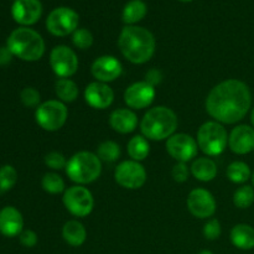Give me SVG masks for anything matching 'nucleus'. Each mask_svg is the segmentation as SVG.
Listing matches in <instances>:
<instances>
[{
    "label": "nucleus",
    "mask_w": 254,
    "mask_h": 254,
    "mask_svg": "<svg viewBox=\"0 0 254 254\" xmlns=\"http://www.w3.org/2000/svg\"><path fill=\"white\" fill-rule=\"evenodd\" d=\"M12 56L14 55L11 54V51L6 46L0 47V66H4V64H9L11 61Z\"/></svg>",
    "instance_id": "nucleus-39"
},
{
    "label": "nucleus",
    "mask_w": 254,
    "mask_h": 254,
    "mask_svg": "<svg viewBox=\"0 0 254 254\" xmlns=\"http://www.w3.org/2000/svg\"><path fill=\"white\" fill-rule=\"evenodd\" d=\"M198 254H213L211 251H202V252H200Z\"/></svg>",
    "instance_id": "nucleus-41"
},
{
    "label": "nucleus",
    "mask_w": 254,
    "mask_h": 254,
    "mask_svg": "<svg viewBox=\"0 0 254 254\" xmlns=\"http://www.w3.org/2000/svg\"><path fill=\"white\" fill-rule=\"evenodd\" d=\"M252 94L245 82L226 79L213 87L206 98V111L221 124H235L247 116Z\"/></svg>",
    "instance_id": "nucleus-1"
},
{
    "label": "nucleus",
    "mask_w": 254,
    "mask_h": 254,
    "mask_svg": "<svg viewBox=\"0 0 254 254\" xmlns=\"http://www.w3.org/2000/svg\"><path fill=\"white\" fill-rule=\"evenodd\" d=\"M191 174L198 181L208 183L217 175V165L210 158H198L191 165Z\"/></svg>",
    "instance_id": "nucleus-23"
},
{
    "label": "nucleus",
    "mask_w": 254,
    "mask_h": 254,
    "mask_svg": "<svg viewBox=\"0 0 254 254\" xmlns=\"http://www.w3.org/2000/svg\"><path fill=\"white\" fill-rule=\"evenodd\" d=\"M188 208L191 215L203 220L215 215L217 205L210 191L205 189H195L189 193Z\"/></svg>",
    "instance_id": "nucleus-13"
},
{
    "label": "nucleus",
    "mask_w": 254,
    "mask_h": 254,
    "mask_svg": "<svg viewBox=\"0 0 254 254\" xmlns=\"http://www.w3.org/2000/svg\"><path fill=\"white\" fill-rule=\"evenodd\" d=\"M251 122H252V124H253V127H254V108H253L252 113H251Z\"/></svg>",
    "instance_id": "nucleus-40"
},
{
    "label": "nucleus",
    "mask_w": 254,
    "mask_h": 254,
    "mask_svg": "<svg viewBox=\"0 0 254 254\" xmlns=\"http://www.w3.org/2000/svg\"><path fill=\"white\" fill-rule=\"evenodd\" d=\"M45 164L52 170H62V169H66L67 160L62 153L51 151L45 156Z\"/></svg>",
    "instance_id": "nucleus-34"
},
{
    "label": "nucleus",
    "mask_w": 254,
    "mask_h": 254,
    "mask_svg": "<svg viewBox=\"0 0 254 254\" xmlns=\"http://www.w3.org/2000/svg\"><path fill=\"white\" fill-rule=\"evenodd\" d=\"M24 231V218L21 212L12 206L0 210V233L5 237H16Z\"/></svg>",
    "instance_id": "nucleus-19"
},
{
    "label": "nucleus",
    "mask_w": 254,
    "mask_h": 254,
    "mask_svg": "<svg viewBox=\"0 0 254 254\" xmlns=\"http://www.w3.org/2000/svg\"><path fill=\"white\" fill-rule=\"evenodd\" d=\"M0 192H1V191H0Z\"/></svg>",
    "instance_id": "nucleus-44"
},
{
    "label": "nucleus",
    "mask_w": 254,
    "mask_h": 254,
    "mask_svg": "<svg viewBox=\"0 0 254 254\" xmlns=\"http://www.w3.org/2000/svg\"><path fill=\"white\" fill-rule=\"evenodd\" d=\"M19 241L24 247L32 248L37 245V235L31 230H24L20 233Z\"/></svg>",
    "instance_id": "nucleus-37"
},
{
    "label": "nucleus",
    "mask_w": 254,
    "mask_h": 254,
    "mask_svg": "<svg viewBox=\"0 0 254 254\" xmlns=\"http://www.w3.org/2000/svg\"><path fill=\"white\" fill-rule=\"evenodd\" d=\"M254 202V189L250 185H243L235 191L233 203L238 208H248Z\"/></svg>",
    "instance_id": "nucleus-30"
},
{
    "label": "nucleus",
    "mask_w": 254,
    "mask_h": 254,
    "mask_svg": "<svg viewBox=\"0 0 254 254\" xmlns=\"http://www.w3.org/2000/svg\"><path fill=\"white\" fill-rule=\"evenodd\" d=\"M228 134L225 127L216 121L203 123L197 131V145L206 155L217 156L225 151Z\"/></svg>",
    "instance_id": "nucleus-6"
},
{
    "label": "nucleus",
    "mask_w": 254,
    "mask_h": 254,
    "mask_svg": "<svg viewBox=\"0 0 254 254\" xmlns=\"http://www.w3.org/2000/svg\"><path fill=\"white\" fill-rule=\"evenodd\" d=\"M231 242L235 247L243 251H250L254 248V228L252 226L240 223L236 225L231 231Z\"/></svg>",
    "instance_id": "nucleus-21"
},
{
    "label": "nucleus",
    "mask_w": 254,
    "mask_h": 254,
    "mask_svg": "<svg viewBox=\"0 0 254 254\" xmlns=\"http://www.w3.org/2000/svg\"><path fill=\"white\" fill-rule=\"evenodd\" d=\"M20 99H21L22 104L27 108H37L40 106V101H41V96L40 92L34 87H26L20 93Z\"/></svg>",
    "instance_id": "nucleus-33"
},
{
    "label": "nucleus",
    "mask_w": 254,
    "mask_h": 254,
    "mask_svg": "<svg viewBox=\"0 0 254 254\" xmlns=\"http://www.w3.org/2000/svg\"><path fill=\"white\" fill-rule=\"evenodd\" d=\"M12 19L17 24L27 27L36 24L42 15V4L40 0H15L11 6Z\"/></svg>",
    "instance_id": "nucleus-16"
},
{
    "label": "nucleus",
    "mask_w": 254,
    "mask_h": 254,
    "mask_svg": "<svg viewBox=\"0 0 254 254\" xmlns=\"http://www.w3.org/2000/svg\"><path fill=\"white\" fill-rule=\"evenodd\" d=\"M64 205L71 215L76 217H86L94 207V198L91 191L82 185L68 188L64 192Z\"/></svg>",
    "instance_id": "nucleus-8"
},
{
    "label": "nucleus",
    "mask_w": 254,
    "mask_h": 254,
    "mask_svg": "<svg viewBox=\"0 0 254 254\" xmlns=\"http://www.w3.org/2000/svg\"><path fill=\"white\" fill-rule=\"evenodd\" d=\"M62 237L72 247H79L87 240V231L79 221L71 220L62 227Z\"/></svg>",
    "instance_id": "nucleus-22"
},
{
    "label": "nucleus",
    "mask_w": 254,
    "mask_h": 254,
    "mask_svg": "<svg viewBox=\"0 0 254 254\" xmlns=\"http://www.w3.org/2000/svg\"><path fill=\"white\" fill-rule=\"evenodd\" d=\"M92 76L98 82L109 83L118 78L123 72L121 61L111 55H104L94 60L91 67Z\"/></svg>",
    "instance_id": "nucleus-15"
},
{
    "label": "nucleus",
    "mask_w": 254,
    "mask_h": 254,
    "mask_svg": "<svg viewBox=\"0 0 254 254\" xmlns=\"http://www.w3.org/2000/svg\"><path fill=\"white\" fill-rule=\"evenodd\" d=\"M84 99L94 109H106L112 106L114 101V92L108 83L92 82L84 89Z\"/></svg>",
    "instance_id": "nucleus-17"
},
{
    "label": "nucleus",
    "mask_w": 254,
    "mask_h": 254,
    "mask_svg": "<svg viewBox=\"0 0 254 254\" xmlns=\"http://www.w3.org/2000/svg\"><path fill=\"white\" fill-rule=\"evenodd\" d=\"M50 64L57 77L69 78L78 69V57L68 46L59 45L50 54Z\"/></svg>",
    "instance_id": "nucleus-11"
},
{
    "label": "nucleus",
    "mask_w": 254,
    "mask_h": 254,
    "mask_svg": "<svg viewBox=\"0 0 254 254\" xmlns=\"http://www.w3.org/2000/svg\"><path fill=\"white\" fill-rule=\"evenodd\" d=\"M145 81L148 82L149 84H151L153 87H155L156 84H159L163 81V73H161V71H159V69L156 68L150 69V71H148V73L145 74Z\"/></svg>",
    "instance_id": "nucleus-38"
},
{
    "label": "nucleus",
    "mask_w": 254,
    "mask_h": 254,
    "mask_svg": "<svg viewBox=\"0 0 254 254\" xmlns=\"http://www.w3.org/2000/svg\"><path fill=\"white\" fill-rule=\"evenodd\" d=\"M166 151L178 163H189L197 155L198 145L197 141L189 134L178 133L166 140Z\"/></svg>",
    "instance_id": "nucleus-12"
},
{
    "label": "nucleus",
    "mask_w": 254,
    "mask_h": 254,
    "mask_svg": "<svg viewBox=\"0 0 254 254\" xmlns=\"http://www.w3.org/2000/svg\"><path fill=\"white\" fill-rule=\"evenodd\" d=\"M189 174H190V171H189L186 163L175 164L173 170H171V175H173V179L176 183H185L189 179Z\"/></svg>",
    "instance_id": "nucleus-36"
},
{
    "label": "nucleus",
    "mask_w": 254,
    "mask_h": 254,
    "mask_svg": "<svg viewBox=\"0 0 254 254\" xmlns=\"http://www.w3.org/2000/svg\"><path fill=\"white\" fill-rule=\"evenodd\" d=\"M72 42L79 50H87L93 45V35L87 29H77L72 35Z\"/></svg>",
    "instance_id": "nucleus-32"
},
{
    "label": "nucleus",
    "mask_w": 254,
    "mask_h": 254,
    "mask_svg": "<svg viewBox=\"0 0 254 254\" xmlns=\"http://www.w3.org/2000/svg\"><path fill=\"white\" fill-rule=\"evenodd\" d=\"M109 124L113 130L121 134H129L135 130L138 126V117L131 109L119 108L112 112L109 117Z\"/></svg>",
    "instance_id": "nucleus-20"
},
{
    "label": "nucleus",
    "mask_w": 254,
    "mask_h": 254,
    "mask_svg": "<svg viewBox=\"0 0 254 254\" xmlns=\"http://www.w3.org/2000/svg\"><path fill=\"white\" fill-rule=\"evenodd\" d=\"M252 183H253V186H254V173H253V175H252Z\"/></svg>",
    "instance_id": "nucleus-42"
},
{
    "label": "nucleus",
    "mask_w": 254,
    "mask_h": 254,
    "mask_svg": "<svg viewBox=\"0 0 254 254\" xmlns=\"http://www.w3.org/2000/svg\"><path fill=\"white\" fill-rule=\"evenodd\" d=\"M181 1H186V2H189V1H192V0H181Z\"/></svg>",
    "instance_id": "nucleus-43"
},
{
    "label": "nucleus",
    "mask_w": 254,
    "mask_h": 254,
    "mask_svg": "<svg viewBox=\"0 0 254 254\" xmlns=\"http://www.w3.org/2000/svg\"><path fill=\"white\" fill-rule=\"evenodd\" d=\"M55 92H56V96L59 97V101L64 102V103L74 102L79 93L77 84L69 78L57 79L56 84H55Z\"/></svg>",
    "instance_id": "nucleus-24"
},
{
    "label": "nucleus",
    "mask_w": 254,
    "mask_h": 254,
    "mask_svg": "<svg viewBox=\"0 0 254 254\" xmlns=\"http://www.w3.org/2000/svg\"><path fill=\"white\" fill-rule=\"evenodd\" d=\"M68 109L64 102L51 99L40 104L35 112L36 123L46 131H56L66 124Z\"/></svg>",
    "instance_id": "nucleus-7"
},
{
    "label": "nucleus",
    "mask_w": 254,
    "mask_h": 254,
    "mask_svg": "<svg viewBox=\"0 0 254 254\" xmlns=\"http://www.w3.org/2000/svg\"><path fill=\"white\" fill-rule=\"evenodd\" d=\"M117 184L128 190H138L146 183L145 168L139 161H122L114 171Z\"/></svg>",
    "instance_id": "nucleus-10"
},
{
    "label": "nucleus",
    "mask_w": 254,
    "mask_h": 254,
    "mask_svg": "<svg viewBox=\"0 0 254 254\" xmlns=\"http://www.w3.org/2000/svg\"><path fill=\"white\" fill-rule=\"evenodd\" d=\"M221 232H222V230H221V223L216 218L207 221V223L203 226V236L208 241H215L217 238H220Z\"/></svg>",
    "instance_id": "nucleus-35"
},
{
    "label": "nucleus",
    "mask_w": 254,
    "mask_h": 254,
    "mask_svg": "<svg viewBox=\"0 0 254 254\" xmlns=\"http://www.w3.org/2000/svg\"><path fill=\"white\" fill-rule=\"evenodd\" d=\"M79 16L69 7H56L49 14L46 19V27L54 36L64 37L73 34L78 27Z\"/></svg>",
    "instance_id": "nucleus-9"
},
{
    "label": "nucleus",
    "mask_w": 254,
    "mask_h": 254,
    "mask_svg": "<svg viewBox=\"0 0 254 254\" xmlns=\"http://www.w3.org/2000/svg\"><path fill=\"white\" fill-rule=\"evenodd\" d=\"M118 46L122 55L129 62L143 64L155 54V37L144 27L128 25L122 30L118 39Z\"/></svg>",
    "instance_id": "nucleus-2"
},
{
    "label": "nucleus",
    "mask_w": 254,
    "mask_h": 254,
    "mask_svg": "<svg viewBox=\"0 0 254 254\" xmlns=\"http://www.w3.org/2000/svg\"><path fill=\"white\" fill-rule=\"evenodd\" d=\"M97 155L104 163H114L121 156V146L113 140H106L99 144Z\"/></svg>",
    "instance_id": "nucleus-28"
},
{
    "label": "nucleus",
    "mask_w": 254,
    "mask_h": 254,
    "mask_svg": "<svg viewBox=\"0 0 254 254\" xmlns=\"http://www.w3.org/2000/svg\"><path fill=\"white\" fill-rule=\"evenodd\" d=\"M102 161L98 155L91 151L76 153L66 165V174L69 180L78 185H86L96 181L101 176Z\"/></svg>",
    "instance_id": "nucleus-5"
},
{
    "label": "nucleus",
    "mask_w": 254,
    "mask_h": 254,
    "mask_svg": "<svg viewBox=\"0 0 254 254\" xmlns=\"http://www.w3.org/2000/svg\"><path fill=\"white\" fill-rule=\"evenodd\" d=\"M146 10L148 9H146L145 2L141 0H131L124 6L123 14H122L123 21L128 25L136 24L144 19V16L146 15Z\"/></svg>",
    "instance_id": "nucleus-26"
},
{
    "label": "nucleus",
    "mask_w": 254,
    "mask_h": 254,
    "mask_svg": "<svg viewBox=\"0 0 254 254\" xmlns=\"http://www.w3.org/2000/svg\"><path fill=\"white\" fill-rule=\"evenodd\" d=\"M6 47L22 61H39L45 54V41L41 35L30 27H17L6 40Z\"/></svg>",
    "instance_id": "nucleus-4"
},
{
    "label": "nucleus",
    "mask_w": 254,
    "mask_h": 254,
    "mask_svg": "<svg viewBox=\"0 0 254 254\" xmlns=\"http://www.w3.org/2000/svg\"><path fill=\"white\" fill-rule=\"evenodd\" d=\"M17 181V173L14 166L2 165L0 168V191L6 192L11 190Z\"/></svg>",
    "instance_id": "nucleus-31"
},
{
    "label": "nucleus",
    "mask_w": 254,
    "mask_h": 254,
    "mask_svg": "<svg viewBox=\"0 0 254 254\" xmlns=\"http://www.w3.org/2000/svg\"><path fill=\"white\" fill-rule=\"evenodd\" d=\"M41 185L42 189L46 192L51 193V195H57V193H61L66 191V189H64L66 185H64V179L56 173L45 174L41 180Z\"/></svg>",
    "instance_id": "nucleus-29"
},
{
    "label": "nucleus",
    "mask_w": 254,
    "mask_h": 254,
    "mask_svg": "<svg viewBox=\"0 0 254 254\" xmlns=\"http://www.w3.org/2000/svg\"><path fill=\"white\" fill-rule=\"evenodd\" d=\"M127 150H128V154L131 158V160L140 163L141 160L148 158L149 153H150V145H149V141L145 136L135 135L129 140Z\"/></svg>",
    "instance_id": "nucleus-25"
},
{
    "label": "nucleus",
    "mask_w": 254,
    "mask_h": 254,
    "mask_svg": "<svg viewBox=\"0 0 254 254\" xmlns=\"http://www.w3.org/2000/svg\"><path fill=\"white\" fill-rule=\"evenodd\" d=\"M178 128V117L173 109L159 106L149 109L140 122L141 134L148 140H165Z\"/></svg>",
    "instance_id": "nucleus-3"
},
{
    "label": "nucleus",
    "mask_w": 254,
    "mask_h": 254,
    "mask_svg": "<svg viewBox=\"0 0 254 254\" xmlns=\"http://www.w3.org/2000/svg\"><path fill=\"white\" fill-rule=\"evenodd\" d=\"M228 146L238 155L254 151V128L250 126H237L228 135Z\"/></svg>",
    "instance_id": "nucleus-18"
},
{
    "label": "nucleus",
    "mask_w": 254,
    "mask_h": 254,
    "mask_svg": "<svg viewBox=\"0 0 254 254\" xmlns=\"http://www.w3.org/2000/svg\"><path fill=\"white\" fill-rule=\"evenodd\" d=\"M155 94V87L149 84L146 81L135 82L124 92V102L129 108L144 109L153 103Z\"/></svg>",
    "instance_id": "nucleus-14"
},
{
    "label": "nucleus",
    "mask_w": 254,
    "mask_h": 254,
    "mask_svg": "<svg viewBox=\"0 0 254 254\" xmlns=\"http://www.w3.org/2000/svg\"><path fill=\"white\" fill-rule=\"evenodd\" d=\"M251 169L243 161H233L227 168V178L233 184H245L251 179Z\"/></svg>",
    "instance_id": "nucleus-27"
}]
</instances>
